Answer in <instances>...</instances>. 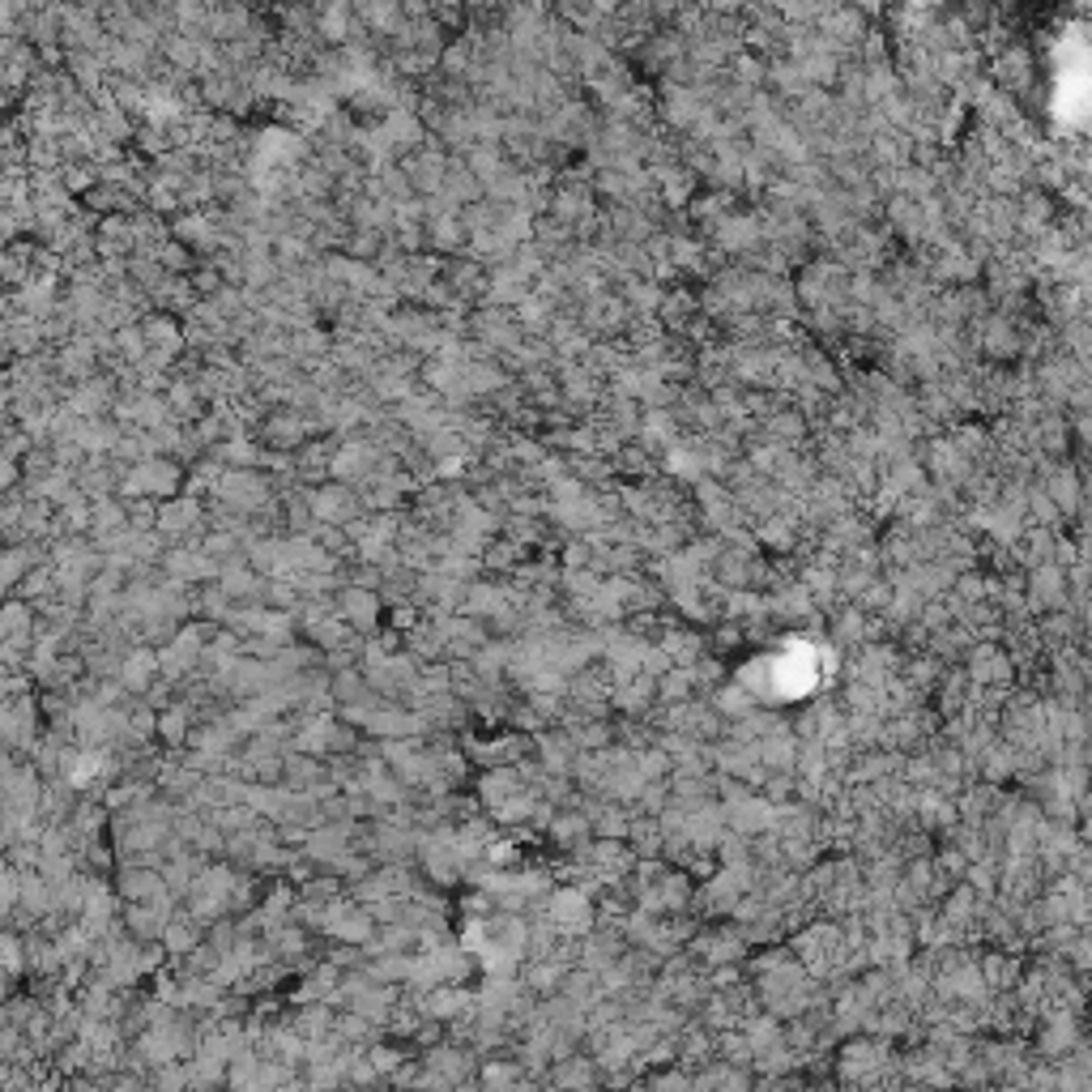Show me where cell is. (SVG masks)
<instances>
[{
  "instance_id": "obj_1",
  "label": "cell",
  "mask_w": 1092,
  "mask_h": 1092,
  "mask_svg": "<svg viewBox=\"0 0 1092 1092\" xmlns=\"http://www.w3.org/2000/svg\"><path fill=\"white\" fill-rule=\"evenodd\" d=\"M171 487H175V470L163 461L137 465V470H133V482H129V491H171Z\"/></svg>"
},
{
  "instance_id": "obj_6",
  "label": "cell",
  "mask_w": 1092,
  "mask_h": 1092,
  "mask_svg": "<svg viewBox=\"0 0 1092 1092\" xmlns=\"http://www.w3.org/2000/svg\"><path fill=\"white\" fill-rule=\"evenodd\" d=\"M0 964L5 969H22V947L13 935H0Z\"/></svg>"
},
{
  "instance_id": "obj_2",
  "label": "cell",
  "mask_w": 1092,
  "mask_h": 1092,
  "mask_svg": "<svg viewBox=\"0 0 1092 1092\" xmlns=\"http://www.w3.org/2000/svg\"><path fill=\"white\" fill-rule=\"evenodd\" d=\"M27 568H30V551H22V546H13V551H0V589H9V585H18V581H27Z\"/></svg>"
},
{
  "instance_id": "obj_7",
  "label": "cell",
  "mask_w": 1092,
  "mask_h": 1092,
  "mask_svg": "<svg viewBox=\"0 0 1092 1092\" xmlns=\"http://www.w3.org/2000/svg\"><path fill=\"white\" fill-rule=\"evenodd\" d=\"M13 478H18V465H13V461H0V491L13 487Z\"/></svg>"
},
{
  "instance_id": "obj_4",
  "label": "cell",
  "mask_w": 1092,
  "mask_h": 1092,
  "mask_svg": "<svg viewBox=\"0 0 1092 1092\" xmlns=\"http://www.w3.org/2000/svg\"><path fill=\"white\" fill-rule=\"evenodd\" d=\"M124 896H133V901H154V896H158V879L150 875V870H137V875L124 879Z\"/></svg>"
},
{
  "instance_id": "obj_3",
  "label": "cell",
  "mask_w": 1092,
  "mask_h": 1092,
  "mask_svg": "<svg viewBox=\"0 0 1092 1092\" xmlns=\"http://www.w3.org/2000/svg\"><path fill=\"white\" fill-rule=\"evenodd\" d=\"M30 628V611L22 602H9L0 611V636H22Z\"/></svg>"
},
{
  "instance_id": "obj_5",
  "label": "cell",
  "mask_w": 1092,
  "mask_h": 1092,
  "mask_svg": "<svg viewBox=\"0 0 1092 1092\" xmlns=\"http://www.w3.org/2000/svg\"><path fill=\"white\" fill-rule=\"evenodd\" d=\"M192 521H197V504H175L163 512V529H184Z\"/></svg>"
}]
</instances>
